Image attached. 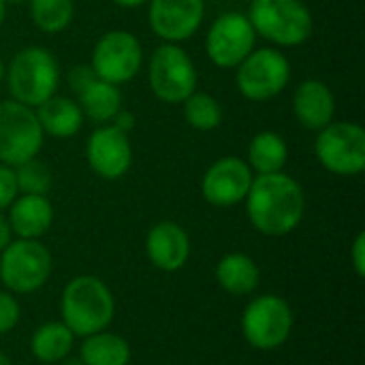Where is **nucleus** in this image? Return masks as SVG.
<instances>
[{"label":"nucleus","mask_w":365,"mask_h":365,"mask_svg":"<svg viewBox=\"0 0 365 365\" xmlns=\"http://www.w3.org/2000/svg\"><path fill=\"white\" fill-rule=\"evenodd\" d=\"M19 314H21V308L17 299L11 293L0 291V334L11 331L19 323Z\"/></svg>","instance_id":"obj_28"},{"label":"nucleus","mask_w":365,"mask_h":365,"mask_svg":"<svg viewBox=\"0 0 365 365\" xmlns=\"http://www.w3.org/2000/svg\"><path fill=\"white\" fill-rule=\"evenodd\" d=\"M73 344H75L73 331L64 323L51 321V323L41 325L32 334L30 351L43 364H58V361H64L71 355Z\"/></svg>","instance_id":"obj_23"},{"label":"nucleus","mask_w":365,"mask_h":365,"mask_svg":"<svg viewBox=\"0 0 365 365\" xmlns=\"http://www.w3.org/2000/svg\"><path fill=\"white\" fill-rule=\"evenodd\" d=\"M314 154L323 169L351 178L365 169V128L357 122H331L319 130Z\"/></svg>","instance_id":"obj_7"},{"label":"nucleus","mask_w":365,"mask_h":365,"mask_svg":"<svg viewBox=\"0 0 365 365\" xmlns=\"http://www.w3.org/2000/svg\"><path fill=\"white\" fill-rule=\"evenodd\" d=\"M143 64L141 41L128 30H109L105 32L92 51V71L98 79L113 86L128 83L135 79Z\"/></svg>","instance_id":"obj_11"},{"label":"nucleus","mask_w":365,"mask_h":365,"mask_svg":"<svg viewBox=\"0 0 365 365\" xmlns=\"http://www.w3.org/2000/svg\"><path fill=\"white\" fill-rule=\"evenodd\" d=\"M4 77L11 98L34 109L58 92L60 66L49 49L32 45L15 53Z\"/></svg>","instance_id":"obj_4"},{"label":"nucleus","mask_w":365,"mask_h":365,"mask_svg":"<svg viewBox=\"0 0 365 365\" xmlns=\"http://www.w3.org/2000/svg\"><path fill=\"white\" fill-rule=\"evenodd\" d=\"M13 242V231H11V225L6 220V216L0 212V252Z\"/></svg>","instance_id":"obj_32"},{"label":"nucleus","mask_w":365,"mask_h":365,"mask_svg":"<svg viewBox=\"0 0 365 365\" xmlns=\"http://www.w3.org/2000/svg\"><path fill=\"white\" fill-rule=\"evenodd\" d=\"M6 220L19 240H38L53 225V205L47 195H17L9 205Z\"/></svg>","instance_id":"obj_18"},{"label":"nucleus","mask_w":365,"mask_h":365,"mask_svg":"<svg viewBox=\"0 0 365 365\" xmlns=\"http://www.w3.org/2000/svg\"><path fill=\"white\" fill-rule=\"evenodd\" d=\"M184 120L195 130H214L222 124V107L220 103L205 92H192L184 103Z\"/></svg>","instance_id":"obj_26"},{"label":"nucleus","mask_w":365,"mask_h":365,"mask_svg":"<svg viewBox=\"0 0 365 365\" xmlns=\"http://www.w3.org/2000/svg\"><path fill=\"white\" fill-rule=\"evenodd\" d=\"M45 135L32 107L13 98L0 101V163L17 167L36 158Z\"/></svg>","instance_id":"obj_8"},{"label":"nucleus","mask_w":365,"mask_h":365,"mask_svg":"<svg viewBox=\"0 0 365 365\" xmlns=\"http://www.w3.org/2000/svg\"><path fill=\"white\" fill-rule=\"evenodd\" d=\"M6 4H21V2H28V0H4Z\"/></svg>","instance_id":"obj_38"},{"label":"nucleus","mask_w":365,"mask_h":365,"mask_svg":"<svg viewBox=\"0 0 365 365\" xmlns=\"http://www.w3.org/2000/svg\"><path fill=\"white\" fill-rule=\"evenodd\" d=\"M289 160V145L276 130H261L250 139L246 163L257 175L278 173Z\"/></svg>","instance_id":"obj_22"},{"label":"nucleus","mask_w":365,"mask_h":365,"mask_svg":"<svg viewBox=\"0 0 365 365\" xmlns=\"http://www.w3.org/2000/svg\"><path fill=\"white\" fill-rule=\"evenodd\" d=\"M13 171H15V182H17L19 195H47L49 192L51 171L43 160L30 158V160L13 167Z\"/></svg>","instance_id":"obj_27"},{"label":"nucleus","mask_w":365,"mask_h":365,"mask_svg":"<svg viewBox=\"0 0 365 365\" xmlns=\"http://www.w3.org/2000/svg\"><path fill=\"white\" fill-rule=\"evenodd\" d=\"M64 365H83V361L81 359H71V361H66Z\"/></svg>","instance_id":"obj_37"},{"label":"nucleus","mask_w":365,"mask_h":365,"mask_svg":"<svg viewBox=\"0 0 365 365\" xmlns=\"http://www.w3.org/2000/svg\"><path fill=\"white\" fill-rule=\"evenodd\" d=\"M36 120L43 128V135L56 137V139H71L75 137L83 126V111L77 101L68 96L53 94L38 107H34Z\"/></svg>","instance_id":"obj_19"},{"label":"nucleus","mask_w":365,"mask_h":365,"mask_svg":"<svg viewBox=\"0 0 365 365\" xmlns=\"http://www.w3.org/2000/svg\"><path fill=\"white\" fill-rule=\"evenodd\" d=\"M255 173L240 156L218 158L201 180V195L214 207H233L244 203Z\"/></svg>","instance_id":"obj_14"},{"label":"nucleus","mask_w":365,"mask_h":365,"mask_svg":"<svg viewBox=\"0 0 365 365\" xmlns=\"http://www.w3.org/2000/svg\"><path fill=\"white\" fill-rule=\"evenodd\" d=\"M51 252L38 240H15L0 252V280L13 293L38 291L51 274Z\"/></svg>","instance_id":"obj_9"},{"label":"nucleus","mask_w":365,"mask_h":365,"mask_svg":"<svg viewBox=\"0 0 365 365\" xmlns=\"http://www.w3.org/2000/svg\"><path fill=\"white\" fill-rule=\"evenodd\" d=\"M17 182H15V171L9 165L0 163V212L9 210V205L17 199Z\"/></svg>","instance_id":"obj_29"},{"label":"nucleus","mask_w":365,"mask_h":365,"mask_svg":"<svg viewBox=\"0 0 365 365\" xmlns=\"http://www.w3.org/2000/svg\"><path fill=\"white\" fill-rule=\"evenodd\" d=\"M291 81V62L276 47H255L235 66V86L246 101L276 98Z\"/></svg>","instance_id":"obj_5"},{"label":"nucleus","mask_w":365,"mask_h":365,"mask_svg":"<svg viewBox=\"0 0 365 365\" xmlns=\"http://www.w3.org/2000/svg\"><path fill=\"white\" fill-rule=\"evenodd\" d=\"M293 113L308 130H321L334 122L336 96L321 79H304L293 94Z\"/></svg>","instance_id":"obj_17"},{"label":"nucleus","mask_w":365,"mask_h":365,"mask_svg":"<svg viewBox=\"0 0 365 365\" xmlns=\"http://www.w3.org/2000/svg\"><path fill=\"white\" fill-rule=\"evenodd\" d=\"M4 73H6V68H4V62H2V58H0V83H2V79H4Z\"/></svg>","instance_id":"obj_36"},{"label":"nucleus","mask_w":365,"mask_h":365,"mask_svg":"<svg viewBox=\"0 0 365 365\" xmlns=\"http://www.w3.org/2000/svg\"><path fill=\"white\" fill-rule=\"evenodd\" d=\"M248 19L257 36L278 47H299L314 34V17L304 0H250Z\"/></svg>","instance_id":"obj_3"},{"label":"nucleus","mask_w":365,"mask_h":365,"mask_svg":"<svg viewBox=\"0 0 365 365\" xmlns=\"http://www.w3.org/2000/svg\"><path fill=\"white\" fill-rule=\"evenodd\" d=\"M79 359L83 365H128L130 361V344L118 336L98 331L83 340Z\"/></svg>","instance_id":"obj_24"},{"label":"nucleus","mask_w":365,"mask_h":365,"mask_svg":"<svg viewBox=\"0 0 365 365\" xmlns=\"http://www.w3.org/2000/svg\"><path fill=\"white\" fill-rule=\"evenodd\" d=\"M248 2H250V0H248Z\"/></svg>","instance_id":"obj_39"},{"label":"nucleus","mask_w":365,"mask_h":365,"mask_svg":"<svg viewBox=\"0 0 365 365\" xmlns=\"http://www.w3.org/2000/svg\"><path fill=\"white\" fill-rule=\"evenodd\" d=\"M216 280L229 295H250L261 280L259 265L244 252H229L216 265Z\"/></svg>","instance_id":"obj_20"},{"label":"nucleus","mask_w":365,"mask_h":365,"mask_svg":"<svg viewBox=\"0 0 365 365\" xmlns=\"http://www.w3.org/2000/svg\"><path fill=\"white\" fill-rule=\"evenodd\" d=\"M0 365H13V364H11V359H9L6 355H2V353H0Z\"/></svg>","instance_id":"obj_35"},{"label":"nucleus","mask_w":365,"mask_h":365,"mask_svg":"<svg viewBox=\"0 0 365 365\" xmlns=\"http://www.w3.org/2000/svg\"><path fill=\"white\" fill-rule=\"evenodd\" d=\"M351 263L359 278H365V233H357L353 246H351Z\"/></svg>","instance_id":"obj_31"},{"label":"nucleus","mask_w":365,"mask_h":365,"mask_svg":"<svg viewBox=\"0 0 365 365\" xmlns=\"http://www.w3.org/2000/svg\"><path fill=\"white\" fill-rule=\"evenodd\" d=\"M60 310L62 323L73 331V336L88 338L111 325L115 299L101 278L77 276L64 287Z\"/></svg>","instance_id":"obj_2"},{"label":"nucleus","mask_w":365,"mask_h":365,"mask_svg":"<svg viewBox=\"0 0 365 365\" xmlns=\"http://www.w3.org/2000/svg\"><path fill=\"white\" fill-rule=\"evenodd\" d=\"M94 79H96V75H94V71H92L90 64L73 66L71 73H68V86H71V90H73L75 94H79V92H81L90 81H94Z\"/></svg>","instance_id":"obj_30"},{"label":"nucleus","mask_w":365,"mask_h":365,"mask_svg":"<svg viewBox=\"0 0 365 365\" xmlns=\"http://www.w3.org/2000/svg\"><path fill=\"white\" fill-rule=\"evenodd\" d=\"M293 329V310L278 295H261L252 299L242 314V334L257 351L280 349Z\"/></svg>","instance_id":"obj_10"},{"label":"nucleus","mask_w":365,"mask_h":365,"mask_svg":"<svg viewBox=\"0 0 365 365\" xmlns=\"http://www.w3.org/2000/svg\"><path fill=\"white\" fill-rule=\"evenodd\" d=\"M4 17H6V2L0 0V28H2V24H4Z\"/></svg>","instance_id":"obj_34"},{"label":"nucleus","mask_w":365,"mask_h":365,"mask_svg":"<svg viewBox=\"0 0 365 365\" xmlns=\"http://www.w3.org/2000/svg\"><path fill=\"white\" fill-rule=\"evenodd\" d=\"M257 47V32L246 13L218 15L205 34V53L218 68H235Z\"/></svg>","instance_id":"obj_12"},{"label":"nucleus","mask_w":365,"mask_h":365,"mask_svg":"<svg viewBox=\"0 0 365 365\" xmlns=\"http://www.w3.org/2000/svg\"><path fill=\"white\" fill-rule=\"evenodd\" d=\"M32 24L45 34H58L66 30L75 15L73 0H28Z\"/></svg>","instance_id":"obj_25"},{"label":"nucleus","mask_w":365,"mask_h":365,"mask_svg":"<svg viewBox=\"0 0 365 365\" xmlns=\"http://www.w3.org/2000/svg\"><path fill=\"white\" fill-rule=\"evenodd\" d=\"M154 96L167 105H182L197 90V66L178 43H163L154 49L148 66Z\"/></svg>","instance_id":"obj_6"},{"label":"nucleus","mask_w":365,"mask_h":365,"mask_svg":"<svg viewBox=\"0 0 365 365\" xmlns=\"http://www.w3.org/2000/svg\"><path fill=\"white\" fill-rule=\"evenodd\" d=\"M205 0H148V21L163 43H184L203 24Z\"/></svg>","instance_id":"obj_15"},{"label":"nucleus","mask_w":365,"mask_h":365,"mask_svg":"<svg viewBox=\"0 0 365 365\" xmlns=\"http://www.w3.org/2000/svg\"><path fill=\"white\" fill-rule=\"evenodd\" d=\"M244 201L250 225L267 237L293 233L306 212L302 184L284 171L255 175Z\"/></svg>","instance_id":"obj_1"},{"label":"nucleus","mask_w":365,"mask_h":365,"mask_svg":"<svg viewBox=\"0 0 365 365\" xmlns=\"http://www.w3.org/2000/svg\"><path fill=\"white\" fill-rule=\"evenodd\" d=\"M86 160L103 180H120L133 165V145L128 133L113 122L101 124L86 141Z\"/></svg>","instance_id":"obj_13"},{"label":"nucleus","mask_w":365,"mask_h":365,"mask_svg":"<svg viewBox=\"0 0 365 365\" xmlns=\"http://www.w3.org/2000/svg\"><path fill=\"white\" fill-rule=\"evenodd\" d=\"M111 2L122 6V9H139V6L148 4V0H111Z\"/></svg>","instance_id":"obj_33"},{"label":"nucleus","mask_w":365,"mask_h":365,"mask_svg":"<svg viewBox=\"0 0 365 365\" xmlns=\"http://www.w3.org/2000/svg\"><path fill=\"white\" fill-rule=\"evenodd\" d=\"M77 103L83 118H90L96 124H109L122 111V92L120 86L96 77L77 94Z\"/></svg>","instance_id":"obj_21"},{"label":"nucleus","mask_w":365,"mask_h":365,"mask_svg":"<svg viewBox=\"0 0 365 365\" xmlns=\"http://www.w3.org/2000/svg\"><path fill=\"white\" fill-rule=\"evenodd\" d=\"M145 252L156 269L173 274L182 269L190 257V237L178 222L163 220L150 229L145 237Z\"/></svg>","instance_id":"obj_16"}]
</instances>
